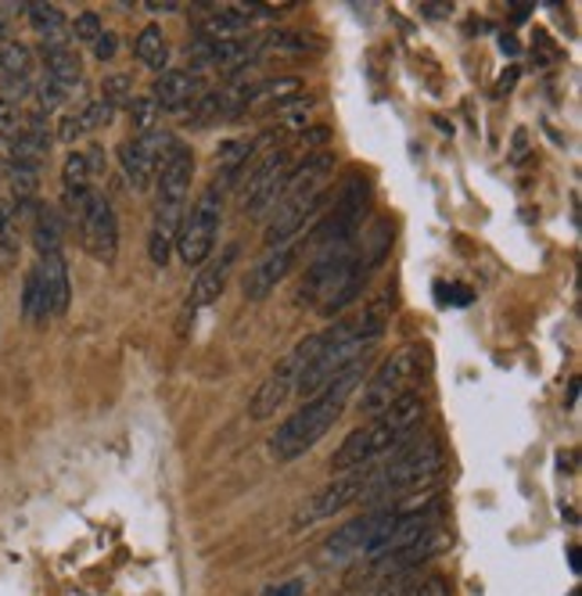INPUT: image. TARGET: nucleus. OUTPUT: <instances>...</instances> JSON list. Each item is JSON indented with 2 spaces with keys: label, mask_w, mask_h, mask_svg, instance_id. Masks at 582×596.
Instances as JSON below:
<instances>
[{
  "label": "nucleus",
  "mask_w": 582,
  "mask_h": 596,
  "mask_svg": "<svg viewBox=\"0 0 582 596\" xmlns=\"http://www.w3.org/2000/svg\"><path fill=\"white\" fill-rule=\"evenodd\" d=\"M22 108L14 105V101H4L0 97V140H11V137H19V129H22Z\"/></svg>",
  "instance_id": "30"
},
{
  "label": "nucleus",
  "mask_w": 582,
  "mask_h": 596,
  "mask_svg": "<svg viewBox=\"0 0 582 596\" xmlns=\"http://www.w3.org/2000/svg\"><path fill=\"white\" fill-rule=\"evenodd\" d=\"M220 206H224V184L216 180L198 195L191 212H184L177 252L187 266H206L216 249V234H220Z\"/></svg>",
  "instance_id": "6"
},
{
  "label": "nucleus",
  "mask_w": 582,
  "mask_h": 596,
  "mask_svg": "<svg viewBox=\"0 0 582 596\" xmlns=\"http://www.w3.org/2000/svg\"><path fill=\"white\" fill-rule=\"evenodd\" d=\"M238 263V244H227L224 255L220 259H212L209 266H201L198 273V281L191 287V299H187V310H201V305H209L224 295V287H227V278H230V270H235Z\"/></svg>",
  "instance_id": "16"
},
{
  "label": "nucleus",
  "mask_w": 582,
  "mask_h": 596,
  "mask_svg": "<svg viewBox=\"0 0 582 596\" xmlns=\"http://www.w3.org/2000/svg\"><path fill=\"white\" fill-rule=\"evenodd\" d=\"M331 172H334L331 151H313V155H305V163L291 166L284 195L267 223V249L291 244L299 238V230L305 227V220L324 209V198H328L324 187H328Z\"/></svg>",
  "instance_id": "4"
},
{
  "label": "nucleus",
  "mask_w": 582,
  "mask_h": 596,
  "mask_svg": "<svg viewBox=\"0 0 582 596\" xmlns=\"http://www.w3.org/2000/svg\"><path fill=\"white\" fill-rule=\"evenodd\" d=\"M62 241H65V223H62V212L54 206H33V244L40 255H54L62 252Z\"/></svg>",
  "instance_id": "19"
},
{
  "label": "nucleus",
  "mask_w": 582,
  "mask_h": 596,
  "mask_svg": "<svg viewBox=\"0 0 582 596\" xmlns=\"http://www.w3.org/2000/svg\"><path fill=\"white\" fill-rule=\"evenodd\" d=\"M363 489H367V468L349 471L345 478H339V482L310 492V496L295 506V514H291V529L302 532V529L316 525V521H328L334 514H342L345 506H353V503L363 500Z\"/></svg>",
  "instance_id": "11"
},
{
  "label": "nucleus",
  "mask_w": 582,
  "mask_h": 596,
  "mask_svg": "<svg viewBox=\"0 0 582 596\" xmlns=\"http://www.w3.org/2000/svg\"><path fill=\"white\" fill-rule=\"evenodd\" d=\"M201 76L191 69H166L163 76L155 80L152 86V101L158 105V112H184V108H191L195 101L206 94L201 91Z\"/></svg>",
  "instance_id": "13"
},
{
  "label": "nucleus",
  "mask_w": 582,
  "mask_h": 596,
  "mask_svg": "<svg viewBox=\"0 0 582 596\" xmlns=\"http://www.w3.org/2000/svg\"><path fill=\"white\" fill-rule=\"evenodd\" d=\"M367 180H349L342 187V195L334 198V209L324 223L313 230V249L316 252H331V249H345L353 244L360 234L363 216H367Z\"/></svg>",
  "instance_id": "8"
},
{
  "label": "nucleus",
  "mask_w": 582,
  "mask_h": 596,
  "mask_svg": "<svg viewBox=\"0 0 582 596\" xmlns=\"http://www.w3.org/2000/svg\"><path fill=\"white\" fill-rule=\"evenodd\" d=\"M72 36H76L80 43H94L101 36V19L94 11L76 14V22H72Z\"/></svg>",
  "instance_id": "31"
},
{
  "label": "nucleus",
  "mask_w": 582,
  "mask_h": 596,
  "mask_svg": "<svg viewBox=\"0 0 582 596\" xmlns=\"http://www.w3.org/2000/svg\"><path fill=\"white\" fill-rule=\"evenodd\" d=\"M420 370H425V353H420L417 345L396 348V353H392L382 363V367H377L367 377V385H363V391H360V406H356V410L360 414H371V417L388 410L392 402L403 399L406 391H410V385L420 377Z\"/></svg>",
  "instance_id": "5"
},
{
  "label": "nucleus",
  "mask_w": 582,
  "mask_h": 596,
  "mask_svg": "<svg viewBox=\"0 0 582 596\" xmlns=\"http://www.w3.org/2000/svg\"><path fill=\"white\" fill-rule=\"evenodd\" d=\"M115 51H119V36L108 33V29H101V36L94 40V54H97V62H112Z\"/></svg>",
  "instance_id": "34"
},
{
  "label": "nucleus",
  "mask_w": 582,
  "mask_h": 596,
  "mask_svg": "<svg viewBox=\"0 0 582 596\" xmlns=\"http://www.w3.org/2000/svg\"><path fill=\"white\" fill-rule=\"evenodd\" d=\"M8 33H11V25H8V19H4V11H0V48L8 43Z\"/></svg>",
  "instance_id": "37"
},
{
  "label": "nucleus",
  "mask_w": 582,
  "mask_h": 596,
  "mask_svg": "<svg viewBox=\"0 0 582 596\" xmlns=\"http://www.w3.org/2000/svg\"><path fill=\"white\" fill-rule=\"evenodd\" d=\"M316 348H320V334H310V338H302L299 345H291L288 353L278 359V367L267 374V381L259 385L256 399H252V417L256 420L273 417L291 396H295L305 367H310V359L316 356Z\"/></svg>",
  "instance_id": "7"
},
{
  "label": "nucleus",
  "mask_w": 582,
  "mask_h": 596,
  "mask_svg": "<svg viewBox=\"0 0 582 596\" xmlns=\"http://www.w3.org/2000/svg\"><path fill=\"white\" fill-rule=\"evenodd\" d=\"M40 57H43V76L69 86V91H76L80 80H83V62L80 54L65 43H43L40 48Z\"/></svg>",
  "instance_id": "18"
},
{
  "label": "nucleus",
  "mask_w": 582,
  "mask_h": 596,
  "mask_svg": "<svg viewBox=\"0 0 582 596\" xmlns=\"http://www.w3.org/2000/svg\"><path fill=\"white\" fill-rule=\"evenodd\" d=\"M291 172V155L288 151H270L263 163L249 169V180L241 184V212L252 220H263L267 212L278 209Z\"/></svg>",
  "instance_id": "10"
},
{
  "label": "nucleus",
  "mask_w": 582,
  "mask_h": 596,
  "mask_svg": "<svg viewBox=\"0 0 582 596\" xmlns=\"http://www.w3.org/2000/svg\"><path fill=\"white\" fill-rule=\"evenodd\" d=\"M363 377H367V356L349 363V367L334 377L324 391H316L313 399H305L299 410L284 420V425L278 428V435L270 439V457L278 463H291L302 453H310V449L334 428V420L345 414V406L356 396Z\"/></svg>",
  "instance_id": "1"
},
{
  "label": "nucleus",
  "mask_w": 582,
  "mask_h": 596,
  "mask_svg": "<svg viewBox=\"0 0 582 596\" xmlns=\"http://www.w3.org/2000/svg\"><path fill=\"white\" fill-rule=\"evenodd\" d=\"M302 593H305V583H302V578H288V583L270 586L263 596H302Z\"/></svg>",
  "instance_id": "35"
},
{
  "label": "nucleus",
  "mask_w": 582,
  "mask_h": 596,
  "mask_svg": "<svg viewBox=\"0 0 582 596\" xmlns=\"http://www.w3.org/2000/svg\"><path fill=\"white\" fill-rule=\"evenodd\" d=\"M134 54L137 62H144L152 72H158L163 76L166 65H169V48H166V33L158 25H144L137 40H134Z\"/></svg>",
  "instance_id": "20"
},
{
  "label": "nucleus",
  "mask_w": 582,
  "mask_h": 596,
  "mask_svg": "<svg viewBox=\"0 0 582 596\" xmlns=\"http://www.w3.org/2000/svg\"><path fill=\"white\" fill-rule=\"evenodd\" d=\"M37 273H40V284H43V299H48V313L51 316H65L69 313V299H72V281H69L65 255L62 252L40 255Z\"/></svg>",
  "instance_id": "17"
},
{
  "label": "nucleus",
  "mask_w": 582,
  "mask_h": 596,
  "mask_svg": "<svg viewBox=\"0 0 582 596\" xmlns=\"http://www.w3.org/2000/svg\"><path fill=\"white\" fill-rule=\"evenodd\" d=\"M377 521H382V506L371 514H363L356 521H345L342 529H334V535L324 543V557L328 561H349V557H363V550H367V543L374 540L377 532Z\"/></svg>",
  "instance_id": "15"
},
{
  "label": "nucleus",
  "mask_w": 582,
  "mask_h": 596,
  "mask_svg": "<svg viewBox=\"0 0 582 596\" xmlns=\"http://www.w3.org/2000/svg\"><path fill=\"white\" fill-rule=\"evenodd\" d=\"M443 463H446L443 442L435 439V435H425V439L406 442L392 457H385L382 463L367 468V489H363V503L392 506V500L414 496V492L428 489L435 478L443 474Z\"/></svg>",
  "instance_id": "3"
},
{
  "label": "nucleus",
  "mask_w": 582,
  "mask_h": 596,
  "mask_svg": "<svg viewBox=\"0 0 582 596\" xmlns=\"http://www.w3.org/2000/svg\"><path fill=\"white\" fill-rule=\"evenodd\" d=\"M291 263H295V244H281V249H270L263 259H256V263L249 266V273H245V299L249 302H263L273 287H278L284 278Z\"/></svg>",
  "instance_id": "12"
},
{
  "label": "nucleus",
  "mask_w": 582,
  "mask_h": 596,
  "mask_svg": "<svg viewBox=\"0 0 582 596\" xmlns=\"http://www.w3.org/2000/svg\"><path fill=\"white\" fill-rule=\"evenodd\" d=\"M420 420H425V399H420L417 391H406L388 410L371 417V425H360L356 431L345 435V442L334 449L331 468L342 474L374 468V463H382L385 457L396 453L399 446H406V439H410Z\"/></svg>",
  "instance_id": "2"
},
{
  "label": "nucleus",
  "mask_w": 582,
  "mask_h": 596,
  "mask_svg": "<svg viewBox=\"0 0 582 596\" xmlns=\"http://www.w3.org/2000/svg\"><path fill=\"white\" fill-rule=\"evenodd\" d=\"M158 134L152 137H134V140H123L119 144V166L126 172V180L134 191H148L152 180H155V169H158Z\"/></svg>",
  "instance_id": "14"
},
{
  "label": "nucleus",
  "mask_w": 582,
  "mask_h": 596,
  "mask_svg": "<svg viewBox=\"0 0 582 596\" xmlns=\"http://www.w3.org/2000/svg\"><path fill=\"white\" fill-rule=\"evenodd\" d=\"M33 94H37V105H40V112L48 115V112H54L58 105H65V101L76 94V91H69V86H62V83H54V80H48L43 76L37 86H33Z\"/></svg>",
  "instance_id": "28"
},
{
  "label": "nucleus",
  "mask_w": 582,
  "mask_h": 596,
  "mask_svg": "<svg viewBox=\"0 0 582 596\" xmlns=\"http://www.w3.org/2000/svg\"><path fill=\"white\" fill-rule=\"evenodd\" d=\"M403 596H449V583L443 575H428V578H420L417 586H410Z\"/></svg>",
  "instance_id": "33"
},
{
  "label": "nucleus",
  "mask_w": 582,
  "mask_h": 596,
  "mask_svg": "<svg viewBox=\"0 0 582 596\" xmlns=\"http://www.w3.org/2000/svg\"><path fill=\"white\" fill-rule=\"evenodd\" d=\"M33 76V51L19 40H8L0 48V80H25Z\"/></svg>",
  "instance_id": "23"
},
{
  "label": "nucleus",
  "mask_w": 582,
  "mask_h": 596,
  "mask_svg": "<svg viewBox=\"0 0 582 596\" xmlns=\"http://www.w3.org/2000/svg\"><path fill=\"white\" fill-rule=\"evenodd\" d=\"M148 11H177V0H144Z\"/></svg>",
  "instance_id": "36"
},
{
  "label": "nucleus",
  "mask_w": 582,
  "mask_h": 596,
  "mask_svg": "<svg viewBox=\"0 0 582 596\" xmlns=\"http://www.w3.org/2000/svg\"><path fill=\"white\" fill-rule=\"evenodd\" d=\"M80 119H83V129L86 134H94V129L108 126L115 119V112L108 105H101V101H86V105L80 108Z\"/></svg>",
  "instance_id": "29"
},
{
  "label": "nucleus",
  "mask_w": 582,
  "mask_h": 596,
  "mask_svg": "<svg viewBox=\"0 0 582 596\" xmlns=\"http://www.w3.org/2000/svg\"><path fill=\"white\" fill-rule=\"evenodd\" d=\"M72 216H76L83 249L91 252L97 263H115V255H119V220H115L112 201L105 195L91 191Z\"/></svg>",
  "instance_id": "9"
},
{
  "label": "nucleus",
  "mask_w": 582,
  "mask_h": 596,
  "mask_svg": "<svg viewBox=\"0 0 582 596\" xmlns=\"http://www.w3.org/2000/svg\"><path fill=\"white\" fill-rule=\"evenodd\" d=\"M62 144H76L80 137H86V129H83V119H80V112H65L62 119H58V134H54Z\"/></svg>",
  "instance_id": "32"
},
{
  "label": "nucleus",
  "mask_w": 582,
  "mask_h": 596,
  "mask_svg": "<svg viewBox=\"0 0 582 596\" xmlns=\"http://www.w3.org/2000/svg\"><path fill=\"white\" fill-rule=\"evenodd\" d=\"M25 19L43 36V43H65L69 40L65 36L69 19H65V11H58L54 4H25Z\"/></svg>",
  "instance_id": "21"
},
{
  "label": "nucleus",
  "mask_w": 582,
  "mask_h": 596,
  "mask_svg": "<svg viewBox=\"0 0 582 596\" xmlns=\"http://www.w3.org/2000/svg\"><path fill=\"white\" fill-rule=\"evenodd\" d=\"M158 115H163V112H158L152 94L129 101V123H134V137H152L155 126H158Z\"/></svg>",
  "instance_id": "27"
},
{
  "label": "nucleus",
  "mask_w": 582,
  "mask_h": 596,
  "mask_svg": "<svg viewBox=\"0 0 582 596\" xmlns=\"http://www.w3.org/2000/svg\"><path fill=\"white\" fill-rule=\"evenodd\" d=\"M22 313L29 324H43V320H51L48 313V299H43V284H40V273L37 266L25 273V287H22Z\"/></svg>",
  "instance_id": "25"
},
{
  "label": "nucleus",
  "mask_w": 582,
  "mask_h": 596,
  "mask_svg": "<svg viewBox=\"0 0 582 596\" xmlns=\"http://www.w3.org/2000/svg\"><path fill=\"white\" fill-rule=\"evenodd\" d=\"M245 29H249V14H245L241 8H224V11H216L206 25H201V36H209V40H241Z\"/></svg>",
  "instance_id": "22"
},
{
  "label": "nucleus",
  "mask_w": 582,
  "mask_h": 596,
  "mask_svg": "<svg viewBox=\"0 0 582 596\" xmlns=\"http://www.w3.org/2000/svg\"><path fill=\"white\" fill-rule=\"evenodd\" d=\"M101 105H108L112 112H123L129 108V101H134V80L126 76V72H115L105 83H101Z\"/></svg>",
  "instance_id": "26"
},
{
  "label": "nucleus",
  "mask_w": 582,
  "mask_h": 596,
  "mask_svg": "<svg viewBox=\"0 0 582 596\" xmlns=\"http://www.w3.org/2000/svg\"><path fill=\"white\" fill-rule=\"evenodd\" d=\"M19 259V212L0 201V270H11Z\"/></svg>",
  "instance_id": "24"
}]
</instances>
